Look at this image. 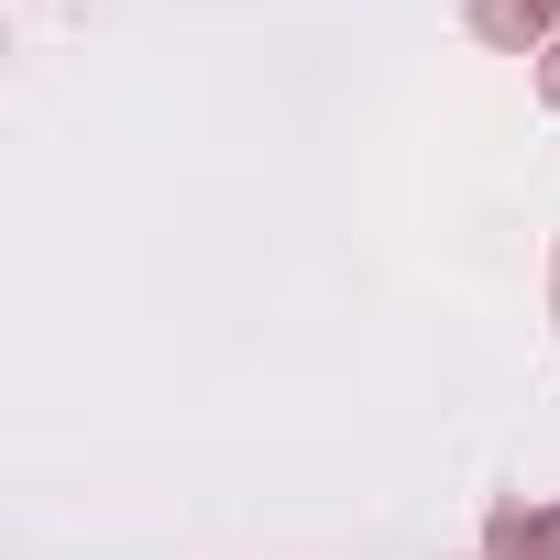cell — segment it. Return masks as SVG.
I'll return each mask as SVG.
<instances>
[{
  "instance_id": "3957f363",
  "label": "cell",
  "mask_w": 560,
  "mask_h": 560,
  "mask_svg": "<svg viewBox=\"0 0 560 560\" xmlns=\"http://www.w3.org/2000/svg\"><path fill=\"white\" fill-rule=\"evenodd\" d=\"M538 100H549V110H560V45H549V56H538Z\"/></svg>"
},
{
  "instance_id": "7a4b0ae2",
  "label": "cell",
  "mask_w": 560,
  "mask_h": 560,
  "mask_svg": "<svg viewBox=\"0 0 560 560\" xmlns=\"http://www.w3.org/2000/svg\"><path fill=\"white\" fill-rule=\"evenodd\" d=\"M483 560H560V505H494Z\"/></svg>"
},
{
  "instance_id": "6da1fadb",
  "label": "cell",
  "mask_w": 560,
  "mask_h": 560,
  "mask_svg": "<svg viewBox=\"0 0 560 560\" xmlns=\"http://www.w3.org/2000/svg\"><path fill=\"white\" fill-rule=\"evenodd\" d=\"M494 56H549L560 34H549V12H538V0H472V12H462Z\"/></svg>"
},
{
  "instance_id": "277c9868",
  "label": "cell",
  "mask_w": 560,
  "mask_h": 560,
  "mask_svg": "<svg viewBox=\"0 0 560 560\" xmlns=\"http://www.w3.org/2000/svg\"><path fill=\"white\" fill-rule=\"evenodd\" d=\"M549 308H560V264H549Z\"/></svg>"
},
{
  "instance_id": "5b68a950",
  "label": "cell",
  "mask_w": 560,
  "mask_h": 560,
  "mask_svg": "<svg viewBox=\"0 0 560 560\" xmlns=\"http://www.w3.org/2000/svg\"><path fill=\"white\" fill-rule=\"evenodd\" d=\"M538 12H549V23H560V0H538Z\"/></svg>"
}]
</instances>
